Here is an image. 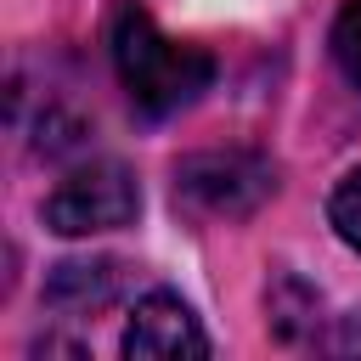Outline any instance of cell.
Listing matches in <instances>:
<instances>
[{"label": "cell", "mask_w": 361, "mask_h": 361, "mask_svg": "<svg viewBox=\"0 0 361 361\" xmlns=\"http://www.w3.org/2000/svg\"><path fill=\"white\" fill-rule=\"evenodd\" d=\"M141 209V186L124 164L96 158L85 169H73L51 197H45V226L56 237H96V231H118L130 226Z\"/></svg>", "instance_id": "obj_3"}, {"label": "cell", "mask_w": 361, "mask_h": 361, "mask_svg": "<svg viewBox=\"0 0 361 361\" xmlns=\"http://www.w3.org/2000/svg\"><path fill=\"white\" fill-rule=\"evenodd\" d=\"M333 62L338 73L361 90V0H344L338 23H333Z\"/></svg>", "instance_id": "obj_6"}, {"label": "cell", "mask_w": 361, "mask_h": 361, "mask_svg": "<svg viewBox=\"0 0 361 361\" xmlns=\"http://www.w3.org/2000/svg\"><path fill=\"white\" fill-rule=\"evenodd\" d=\"M276 192V169L259 152H192L175 169V197L209 220H243Z\"/></svg>", "instance_id": "obj_2"}, {"label": "cell", "mask_w": 361, "mask_h": 361, "mask_svg": "<svg viewBox=\"0 0 361 361\" xmlns=\"http://www.w3.org/2000/svg\"><path fill=\"white\" fill-rule=\"evenodd\" d=\"M327 220H333V231L361 254V169H350V175L338 180V192H333V203H327Z\"/></svg>", "instance_id": "obj_7"}, {"label": "cell", "mask_w": 361, "mask_h": 361, "mask_svg": "<svg viewBox=\"0 0 361 361\" xmlns=\"http://www.w3.org/2000/svg\"><path fill=\"white\" fill-rule=\"evenodd\" d=\"M124 355H130V361H203V355H209V338H203L197 316H192L175 293H147V299L130 310Z\"/></svg>", "instance_id": "obj_4"}, {"label": "cell", "mask_w": 361, "mask_h": 361, "mask_svg": "<svg viewBox=\"0 0 361 361\" xmlns=\"http://www.w3.org/2000/svg\"><path fill=\"white\" fill-rule=\"evenodd\" d=\"M124 293V265L118 259H62L45 276V305L68 316H96Z\"/></svg>", "instance_id": "obj_5"}, {"label": "cell", "mask_w": 361, "mask_h": 361, "mask_svg": "<svg viewBox=\"0 0 361 361\" xmlns=\"http://www.w3.org/2000/svg\"><path fill=\"white\" fill-rule=\"evenodd\" d=\"M107 51H113L118 85L130 90V102L147 118H169V113L192 107L209 90V79H214V56L197 51V45L169 39L141 6H118L113 11Z\"/></svg>", "instance_id": "obj_1"}]
</instances>
